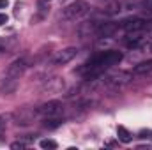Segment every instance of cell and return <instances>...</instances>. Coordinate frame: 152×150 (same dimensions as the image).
Masks as SVG:
<instances>
[{"mask_svg":"<svg viewBox=\"0 0 152 150\" xmlns=\"http://www.w3.org/2000/svg\"><path fill=\"white\" fill-rule=\"evenodd\" d=\"M87 9H88V5H87L85 2L78 0V2H75V4H71V5H67V7L64 9L62 16H64L66 20H75V18H78V16L85 14V12H87Z\"/></svg>","mask_w":152,"mask_h":150,"instance_id":"3957f363","label":"cell"},{"mask_svg":"<svg viewBox=\"0 0 152 150\" xmlns=\"http://www.w3.org/2000/svg\"><path fill=\"white\" fill-rule=\"evenodd\" d=\"M143 5H145L149 11H152V0H145V2H143Z\"/></svg>","mask_w":152,"mask_h":150,"instance_id":"9a60e30c","label":"cell"},{"mask_svg":"<svg viewBox=\"0 0 152 150\" xmlns=\"http://www.w3.org/2000/svg\"><path fill=\"white\" fill-rule=\"evenodd\" d=\"M23 147H25V143H21V141H16L11 145V149H23Z\"/></svg>","mask_w":152,"mask_h":150,"instance_id":"7c38bea8","label":"cell"},{"mask_svg":"<svg viewBox=\"0 0 152 150\" xmlns=\"http://www.w3.org/2000/svg\"><path fill=\"white\" fill-rule=\"evenodd\" d=\"M7 20H9V18H7V14H2V12H0V25L7 23Z\"/></svg>","mask_w":152,"mask_h":150,"instance_id":"4fadbf2b","label":"cell"},{"mask_svg":"<svg viewBox=\"0 0 152 150\" xmlns=\"http://www.w3.org/2000/svg\"><path fill=\"white\" fill-rule=\"evenodd\" d=\"M115 30H117V25H113V23H106V25H103L101 28H99V34L101 36H110V34H113Z\"/></svg>","mask_w":152,"mask_h":150,"instance_id":"9c48e42d","label":"cell"},{"mask_svg":"<svg viewBox=\"0 0 152 150\" xmlns=\"http://www.w3.org/2000/svg\"><path fill=\"white\" fill-rule=\"evenodd\" d=\"M143 27H145V23H143L142 20H134V21L124 23V28H126V30H142Z\"/></svg>","mask_w":152,"mask_h":150,"instance_id":"ba28073f","label":"cell"},{"mask_svg":"<svg viewBox=\"0 0 152 150\" xmlns=\"http://www.w3.org/2000/svg\"><path fill=\"white\" fill-rule=\"evenodd\" d=\"M122 60V53L120 51H103V53H97L94 55L87 64H85V69L83 71H88V76H94L108 67H112L115 64H118Z\"/></svg>","mask_w":152,"mask_h":150,"instance_id":"6da1fadb","label":"cell"},{"mask_svg":"<svg viewBox=\"0 0 152 150\" xmlns=\"http://www.w3.org/2000/svg\"><path fill=\"white\" fill-rule=\"evenodd\" d=\"M152 71V60H147V62H142L134 67V73L136 74H145V73H151Z\"/></svg>","mask_w":152,"mask_h":150,"instance_id":"52a82bcc","label":"cell"},{"mask_svg":"<svg viewBox=\"0 0 152 150\" xmlns=\"http://www.w3.org/2000/svg\"><path fill=\"white\" fill-rule=\"evenodd\" d=\"M117 136H118V140H120L122 143H131V140H133V134H131L124 125H118V127H117Z\"/></svg>","mask_w":152,"mask_h":150,"instance_id":"8992f818","label":"cell"},{"mask_svg":"<svg viewBox=\"0 0 152 150\" xmlns=\"http://www.w3.org/2000/svg\"><path fill=\"white\" fill-rule=\"evenodd\" d=\"M41 149L44 150H55L57 149V141H53V140H41Z\"/></svg>","mask_w":152,"mask_h":150,"instance_id":"30bf717a","label":"cell"},{"mask_svg":"<svg viewBox=\"0 0 152 150\" xmlns=\"http://www.w3.org/2000/svg\"><path fill=\"white\" fill-rule=\"evenodd\" d=\"M138 136L143 138V140H152V131L151 129H142V131L138 133Z\"/></svg>","mask_w":152,"mask_h":150,"instance_id":"8fae6325","label":"cell"},{"mask_svg":"<svg viewBox=\"0 0 152 150\" xmlns=\"http://www.w3.org/2000/svg\"><path fill=\"white\" fill-rule=\"evenodd\" d=\"M76 55H78V50L76 48H66V50H62V51L57 53V57L53 58V64L55 66H64V64L71 62Z\"/></svg>","mask_w":152,"mask_h":150,"instance_id":"277c9868","label":"cell"},{"mask_svg":"<svg viewBox=\"0 0 152 150\" xmlns=\"http://www.w3.org/2000/svg\"><path fill=\"white\" fill-rule=\"evenodd\" d=\"M9 5V0H0V9H5Z\"/></svg>","mask_w":152,"mask_h":150,"instance_id":"5bb4252c","label":"cell"},{"mask_svg":"<svg viewBox=\"0 0 152 150\" xmlns=\"http://www.w3.org/2000/svg\"><path fill=\"white\" fill-rule=\"evenodd\" d=\"M23 71H25V62H23V60H16V62H12V64L9 66V69H7V73H5L4 85H2V92H4V94H11V92L16 88L18 79H20V76L23 74Z\"/></svg>","mask_w":152,"mask_h":150,"instance_id":"7a4b0ae2","label":"cell"},{"mask_svg":"<svg viewBox=\"0 0 152 150\" xmlns=\"http://www.w3.org/2000/svg\"><path fill=\"white\" fill-rule=\"evenodd\" d=\"M41 2H50V0H41Z\"/></svg>","mask_w":152,"mask_h":150,"instance_id":"2e32d148","label":"cell"},{"mask_svg":"<svg viewBox=\"0 0 152 150\" xmlns=\"http://www.w3.org/2000/svg\"><path fill=\"white\" fill-rule=\"evenodd\" d=\"M39 113L44 115V117H58L62 113V104L58 101H50V103H46L39 108Z\"/></svg>","mask_w":152,"mask_h":150,"instance_id":"5b68a950","label":"cell"}]
</instances>
